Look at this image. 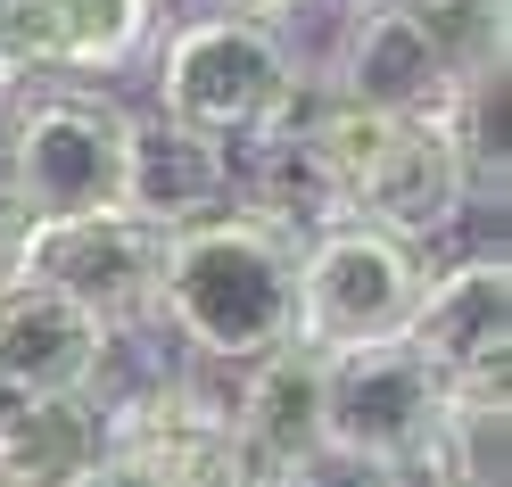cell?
<instances>
[{
    "label": "cell",
    "instance_id": "obj_1",
    "mask_svg": "<svg viewBox=\"0 0 512 487\" xmlns=\"http://www.w3.org/2000/svg\"><path fill=\"white\" fill-rule=\"evenodd\" d=\"M157 322L207 372H240L256 355L290 347L298 339V240L248 207L166 232Z\"/></svg>",
    "mask_w": 512,
    "mask_h": 487
},
{
    "label": "cell",
    "instance_id": "obj_2",
    "mask_svg": "<svg viewBox=\"0 0 512 487\" xmlns=\"http://www.w3.org/2000/svg\"><path fill=\"white\" fill-rule=\"evenodd\" d=\"M298 116H306L314 149H323L331 182H339V215H356L405 248H430L471 207V182H463L438 124H397V116H364L339 100H314Z\"/></svg>",
    "mask_w": 512,
    "mask_h": 487
},
{
    "label": "cell",
    "instance_id": "obj_3",
    "mask_svg": "<svg viewBox=\"0 0 512 487\" xmlns=\"http://www.w3.org/2000/svg\"><path fill=\"white\" fill-rule=\"evenodd\" d=\"M306 67L281 25H248V17H190L157 50V116L190 124L223 149H240L256 133L298 116Z\"/></svg>",
    "mask_w": 512,
    "mask_h": 487
},
{
    "label": "cell",
    "instance_id": "obj_4",
    "mask_svg": "<svg viewBox=\"0 0 512 487\" xmlns=\"http://www.w3.org/2000/svg\"><path fill=\"white\" fill-rule=\"evenodd\" d=\"M422 273H430L422 248L372 232V223H356V215L306 232L298 240V347H314V355L397 347Z\"/></svg>",
    "mask_w": 512,
    "mask_h": 487
},
{
    "label": "cell",
    "instance_id": "obj_5",
    "mask_svg": "<svg viewBox=\"0 0 512 487\" xmlns=\"http://www.w3.org/2000/svg\"><path fill=\"white\" fill-rule=\"evenodd\" d=\"M124 116L116 100L91 91H42L25 100L9 124V199L25 223H58V215H100L124 190Z\"/></svg>",
    "mask_w": 512,
    "mask_h": 487
},
{
    "label": "cell",
    "instance_id": "obj_6",
    "mask_svg": "<svg viewBox=\"0 0 512 487\" xmlns=\"http://www.w3.org/2000/svg\"><path fill=\"white\" fill-rule=\"evenodd\" d=\"M157 273H166V232H149L124 207L25 223V289H50V298L83 306L116 339L157 322Z\"/></svg>",
    "mask_w": 512,
    "mask_h": 487
},
{
    "label": "cell",
    "instance_id": "obj_7",
    "mask_svg": "<svg viewBox=\"0 0 512 487\" xmlns=\"http://www.w3.org/2000/svg\"><path fill=\"white\" fill-rule=\"evenodd\" d=\"M397 347L446 397L504 388V372H512V265H504V248H479V256H455V265L422 273Z\"/></svg>",
    "mask_w": 512,
    "mask_h": 487
},
{
    "label": "cell",
    "instance_id": "obj_8",
    "mask_svg": "<svg viewBox=\"0 0 512 487\" xmlns=\"http://www.w3.org/2000/svg\"><path fill=\"white\" fill-rule=\"evenodd\" d=\"M446 388L413 364L405 347H364V355H323V446L356 463L405 471L422 487L430 438H438Z\"/></svg>",
    "mask_w": 512,
    "mask_h": 487
},
{
    "label": "cell",
    "instance_id": "obj_9",
    "mask_svg": "<svg viewBox=\"0 0 512 487\" xmlns=\"http://www.w3.org/2000/svg\"><path fill=\"white\" fill-rule=\"evenodd\" d=\"M323 100L364 108V116H397V124H438L455 100V75L438 67V50L422 42L397 0H347L339 50L323 67Z\"/></svg>",
    "mask_w": 512,
    "mask_h": 487
},
{
    "label": "cell",
    "instance_id": "obj_10",
    "mask_svg": "<svg viewBox=\"0 0 512 487\" xmlns=\"http://www.w3.org/2000/svg\"><path fill=\"white\" fill-rule=\"evenodd\" d=\"M124 215H141L149 232H182V223H207L223 207H240L232 182V149L190 133L174 116H133L124 124Z\"/></svg>",
    "mask_w": 512,
    "mask_h": 487
},
{
    "label": "cell",
    "instance_id": "obj_11",
    "mask_svg": "<svg viewBox=\"0 0 512 487\" xmlns=\"http://www.w3.org/2000/svg\"><path fill=\"white\" fill-rule=\"evenodd\" d=\"M116 364V331L50 289L0 298V397H91Z\"/></svg>",
    "mask_w": 512,
    "mask_h": 487
},
{
    "label": "cell",
    "instance_id": "obj_12",
    "mask_svg": "<svg viewBox=\"0 0 512 487\" xmlns=\"http://www.w3.org/2000/svg\"><path fill=\"white\" fill-rule=\"evenodd\" d=\"M157 0H0V67L108 75L149 42Z\"/></svg>",
    "mask_w": 512,
    "mask_h": 487
},
{
    "label": "cell",
    "instance_id": "obj_13",
    "mask_svg": "<svg viewBox=\"0 0 512 487\" xmlns=\"http://www.w3.org/2000/svg\"><path fill=\"white\" fill-rule=\"evenodd\" d=\"M223 430L273 471H290L298 454H314L323 446V355L290 339V347L240 364L223 380Z\"/></svg>",
    "mask_w": 512,
    "mask_h": 487
},
{
    "label": "cell",
    "instance_id": "obj_14",
    "mask_svg": "<svg viewBox=\"0 0 512 487\" xmlns=\"http://www.w3.org/2000/svg\"><path fill=\"white\" fill-rule=\"evenodd\" d=\"M108 454L100 397H0V487H67Z\"/></svg>",
    "mask_w": 512,
    "mask_h": 487
},
{
    "label": "cell",
    "instance_id": "obj_15",
    "mask_svg": "<svg viewBox=\"0 0 512 487\" xmlns=\"http://www.w3.org/2000/svg\"><path fill=\"white\" fill-rule=\"evenodd\" d=\"M504 430H512V405L504 388H479V397H446L438 413V438H430V463L422 487H504Z\"/></svg>",
    "mask_w": 512,
    "mask_h": 487
},
{
    "label": "cell",
    "instance_id": "obj_16",
    "mask_svg": "<svg viewBox=\"0 0 512 487\" xmlns=\"http://www.w3.org/2000/svg\"><path fill=\"white\" fill-rule=\"evenodd\" d=\"M397 9L422 25V42L455 83L504 67V0H397Z\"/></svg>",
    "mask_w": 512,
    "mask_h": 487
},
{
    "label": "cell",
    "instance_id": "obj_17",
    "mask_svg": "<svg viewBox=\"0 0 512 487\" xmlns=\"http://www.w3.org/2000/svg\"><path fill=\"white\" fill-rule=\"evenodd\" d=\"M174 487H281V471H273V463H256V454H248L232 430H223L215 446H199V454L174 471Z\"/></svg>",
    "mask_w": 512,
    "mask_h": 487
},
{
    "label": "cell",
    "instance_id": "obj_18",
    "mask_svg": "<svg viewBox=\"0 0 512 487\" xmlns=\"http://www.w3.org/2000/svg\"><path fill=\"white\" fill-rule=\"evenodd\" d=\"M281 487H413V479H405V471H380V463H356V454L314 446V454H298V463L281 471Z\"/></svg>",
    "mask_w": 512,
    "mask_h": 487
},
{
    "label": "cell",
    "instance_id": "obj_19",
    "mask_svg": "<svg viewBox=\"0 0 512 487\" xmlns=\"http://www.w3.org/2000/svg\"><path fill=\"white\" fill-rule=\"evenodd\" d=\"M67 487H174V471L157 463L149 446H133V438H108V454L91 471H75Z\"/></svg>",
    "mask_w": 512,
    "mask_h": 487
},
{
    "label": "cell",
    "instance_id": "obj_20",
    "mask_svg": "<svg viewBox=\"0 0 512 487\" xmlns=\"http://www.w3.org/2000/svg\"><path fill=\"white\" fill-rule=\"evenodd\" d=\"M9 289H25V215L0 199V298Z\"/></svg>",
    "mask_w": 512,
    "mask_h": 487
},
{
    "label": "cell",
    "instance_id": "obj_21",
    "mask_svg": "<svg viewBox=\"0 0 512 487\" xmlns=\"http://www.w3.org/2000/svg\"><path fill=\"white\" fill-rule=\"evenodd\" d=\"M298 9H314V0H223V17H248V25H281Z\"/></svg>",
    "mask_w": 512,
    "mask_h": 487
},
{
    "label": "cell",
    "instance_id": "obj_22",
    "mask_svg": "<svg viewBox=\"0 0 512 487\" xmlns=\"http://www.w3.org/2000/svg\"><path fill=\"white\" fill-rule=\"evenodd\" d=\"M9 83H25V75H17V67H0V91H9Z\"/></svg>",
    "mask_w": 512,
    "mask_h": 487
}]
</instances>
